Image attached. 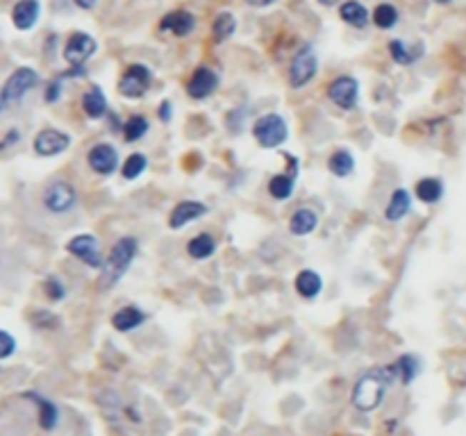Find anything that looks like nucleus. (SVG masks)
Listing matches in <instances>:
<instances>
[{
	"mask_svg": "<svg viewBox=\"0 0 466 436\" xmlns=\"http://www.w3.org/2000/svg\"><path fill=\"white\" fill-rule=\"evenodd\" d=\"M394 382H398L394 366H383V368H371L355 382L350 400L355 409L360 411H373L380 407V402L385 400L387 389Z\"/></svg>",
	"mask_w": 466,
	"mask_h": 436,
	"instance_id": "obj_1",
	"label": "nucleus"
},
{
	"mask_svg": "<svg viewBox=\"0 0 466 436\" xmlns=\"http://www.w3.org/2000/svg\"><path fill=\"white\" fill-rule=\"evenodd\" d=\"M139 253V241L134 236H121L112 245L101 273V286H114L121 278L126 275L128 268L132 266L134 257Z\"/></svg>",
	"mask_w": 466,
	"mask_h": 436,
	"instance_id": "obj_2",
	"label": "nucleus"
},
{
	"mask_svg": "<svg viewBox=\"0 0 466 436\" xmlns=\"http://www.w3.org/2000/svg\"><path fill=\"white\" fill-rule=\"evenodd\" d=\"M253 136L262 148H266V151L280 148L289 139L287 121L282 118L280 114H275V111H271V114H264V116H260L253 123Z\"/></svg>",
	"mask_w": 466,
	"mask_h": 436,
	"instance_id": "obj_3",
	"label": "nucleus"
},
{
	"mask_svg": "<svg viewBox=\"0 0 466 436\" xmlns=\"http://www.w3.org/2000/svg\"><path fill=\"white\" fill-rule=\"evenodd\" d=\"M41 203L44 207L51 211V214H69V211L76 209L78 205V191L76 186L66 180H53L46 184L44 196H41Z\"/></svg>",
	"mask_w": 466,
	"mask_h": 436,
	"instance_id": "obj_4",
	"label": "nucleus"
},
{
	"mask_svg": "<svg viewBox=\"0 0 466 436\" xmlns=\"http://www.w3.org/2000/svg\"><path fill=\"white\" fill-rule=\"evenodd\" d=\"M318 73V57L312 46H303L300 51L293 55L289 64V86L291 89H303L310 84Z\"/></svg>",
	"mask_w": 466,
	"mask_h": 436,
	"instance_id": "obj_5",
	"label": "nucleus"
},
{
	"mask_svg": "<svg viewBox=\"0 0 466 436\" xmlns=\"http://www.w3.org/2000/svg\"><path fill=\"white\" fill-rule=\"evenodd\" d=\"M153 84V71L146 64H130L118 80V93L130 101H137Z\"/></svg>",
	"mask_w": 466,
	"mask_h": 436,
	"instance_id": "obj_6",
	"label": "nucleus"
},
{
	"mask_svg": "<svg viewBox=\"0 0 466 436\" xmlns=\"http://www.w3.org/2000/svg\"><path fill=\"white\" fill-rule=\"evenodd\" d=\"M36 84H39V73H36L34 69H30V66H21L7 78L0 96H3V101L7 105L9 103H19V101H23V96L34 89Z\"/></svg>",
	"mask_w": 466,
	"mask_h": 436,
	"instance_id": "obj_7",
	"label": "nucleus"
},
{
	"mask_svg": "<svg viewBox=\"0 0 466 436\" xmlns=\"http://www.w3.org/2000/svg\"><path fill=\"white\" fill-rule=\"evenodd\" d=\"M328 98L339 109L350 111L358 107L360 101V82L353 76H339L328 84Z\"/></svg>",
	"mask_w": 466,
	"mask_h": 436,
	"instance_id": "obj_8",
	"label": "nucleus"
},
{
	"mask_svg": "<svg viewBox=\"0 0 466 436\" xmlns=\"http://www.w3.org/2000/svg\"><path fill=\"white\" fill-rule=\"evenodd\" d=\"M66 250L76 259H80L82 264H87L89 268H103L105 264L101 245H98V239L93 234H76L66 243Z\"/></svg>",
	"mask_w": 466,
	"mask_h": 436,
	"instance_id": "obj_9",
	"label": "nucleus"
},
{
	"mask_svg": "<svg viewBox=\"0 0 466 436\" xmlns=\"http://www.w3.org/2000/svg\"><path fill=\"white\" fill-rule=\"evenodd\" d=\"M98 44L87 32H73L64 46V59L71 66H84L96 55Z\"/></svg>",
	"mask_w": 466,
	"mask_h": 436,
	"instance_id": "obj_10",
	"label": "nucleus"
},
{
	"mask_svg": "<svg viewBox=\"0 0 466 436\" xmlns=\"http://www.w3.org/2000/svg\"><path fill=\"white\" fill-rule=\"evenodd\" d=\"M87 164L93 173H98V176H103V178L114 176L121 164L118 151L112 143H96L87 153Z\"/></svg>",
	"mask_w": 466,
	"mask_h": 436,
	"instance_id": "obj_11",
	"label": "nucleus"
},
{
	"mask_svg": "<svg viewBox=\"0 0 466 436\" xmlns=\"http://www.w3.org/2000/svg\"><path fill=\"white\" fill-rule=\"evenodd\" d=\"M34 153L39 157H57L71 146V136L57 128H44L34 136Z\"/></svg>",
	"mask_w": 466,
	"mask_h": 436,
	"instance_id": "obj_12",
	"label": "nucleus"
},
{
	"mask_svg": "<svg viewBox=\"0 0 466 436\" xmlns=\"http://www.w3.org/2000/svg\"><path fill=\"white\" fill-rule=\"evenodd\" d=\"M218 86V76L207 66H198L191 78L187 80V93L193 101H205V98H210Z\"/></svg>",
	"mask_w": 466,
	"mask_h": 436,
	"instance_id": "obj_13",
	"label": "nucleus"
},
{
	"mask_svg": "<svg viewBox=\"0 0 466 436\" xmlns=\"http://www.w3.org/2000/svg\"><path fill=\"white\" fill-rule=\"evenodd\" d=\"M207 214V205L198 203V201H182L173 207L168 216V228L171 230H182L187 228L189 223L198 220Z\"/></svg>",
	"mask_w": 466,
	"mask_h": 436,
	"instance_id": "obj_14",
	"label": "nucleus"
},
{
	"mask_svg": "<svg viewBox=\"0 0 466 436\" xmlns=\"http://www.w3.org/2000/svg\"><path fill=\"white\" fill-rule=\"evenodd\" d=\"M196 28V19L191 11L187 9H176V11H168V14L159 21V30L162 32H171L173 36H187L191 34Z\"/></svg>",
	"mask_w": 466,
	"mask_h": 436,
	"instance_id": "obj_15",
	"label": "nucleus"
},
{
	"mask_svg": "<svg viewBox=\"0 0 466 436\" xmlns=\"http://www.w3.org/2000/svg\"><path fill=\"white\" fill-rule=\"evenodd\" d=\"M39 11H41L39 0H19L14 9H11V23H14L16 30L28 32L39 21Z\"/></svg>",
	"mask_w": 466,
	"mask_h": 436,
	"instance_id": "obj_16",
	"label": "nucleus"
},
{
	"mask_svg": "<svg viewBox=\"0 0 466 436\" xmlns=\"http://www.w3.org/2000/svg\"><path fill=\"white\" fill-rule=\"evenodd\" d=\"M146 323V314L137 305H126L112 314V328L116 332H132Z\"/></svg>",
	"mask_w": 466,
	"mask_h": 436,
	"instance_id": "obj_17",
	"label": "nucleus"
},
{
	"mask_svg": "<svg viewBox=\"0 0 466 436\" xmlns=\"http://www.w3.org/2000/svg\"><path fill=\"white\" fill-rule=\"evenodd\" d=\"M23 397H28L30 402H34L36 407H39V425L41 430L46 432H51L57 427V422H59V409L53 400H48V397L39 395V393H23Z\"/></svg>",
	"mask_w": 466,
	"mask_h": 436,
	"instance_id": "obj_18",
	"label": "nucleus"
},
{
	"mask_svg": "<svg viewBox=\"0 0 466 436\" xmlns=\"http://www.w3.org/2000/svg\"><path fill=\"white\" fill-rule=\"evenodd\" d=\"M293 289H296V293L305 298V300H314L323 289V278L312 268H303L296 275V280H293Z\"/></svg>",
	"mask_w": 466,
	"mask_h": 436,
	"instance_id": "obj_19",
	"label": "nucleus"
},
{
	"mask_svg": "<svg viewBox=\"0 0 466 436\" xmlns=\"http://www.w3.org/2000/svg\"><path fill=\"white\" fill-rule=\"evenodd\" d=\"M82 111H84V116H89L91 121H98L107 114V98L98 84H91L89 89L82 93Z\"/></svg>",
	"mask_w": 466,
	"mask_h": 436,
	"instance_id": "obj_20",
	"label": "nucleus"
},
{
	"mask_svg": "<svg viewBox=\"0 0 466 436\" xmlns=\"http://www.w3.org/2000/svg\"><path fill=\"white\" fill-rule=\"evenodd\" d=\"M318 228V214L310 207H300L289 218V232L293 236H308Z\"/></svg>",
	"mask_w": 466,
	"mask_h": 436,
	"instance_id": "obj_21",
	"label": "nucleus"
},
{
	"mask_svg": "<svg viewBox=\"0 0 466 436\" xmlns=\"http://www.w3.org/2000/svg\"><path fill=\"white\" fill-rule=\"evenodd\" d=\"M421 53H423V48L416 46V44H407V41H402V39H391L389 41V55L400 66L414 64L416 59H421Z\"/></svg>",
	"mask_w": 466,
	"mask_h": 436,
	"instance_id": "obj_22",
	"label": "nucleus"
},
{
	"mask_svg": "<svg viewBox=\"0 0 466 436\" xmlns=\"http://www.w3.org/2000/svg\"><path fill=\"white\" fill-rule=\"evenodd\" d=\"M410 209H412V196H410V191L396 189L394 193H391L389 203H387L385 218L389 223H398L400 218H405V216L410 214Z\"/></svg>",
	"mask_w": 466,
	"mask_h": 436,
	"instance_id": "obj_23",
	"label": "nucleus"
},
{
	"mask_svg": "<svg viewBox=\"0 0 466 436\" xmlns=\"http://www.w3.org/2000/svg\"><path fill=\"white\" fill-rule=\"evenodd\" d=\"M296 189V171L291 173H278L271 180H268V193H271L273 201H289Z\"/></svg>",
	"mask_w": 466,
	"mask_h": 436,
	"instance_id": "obj_24",
	"label": "nucleus"
},
{
	"mask_svg": "<svg viewBox=\"0 0 466 436\" xmlns=\"http://www.w3.org/2000/svg\"><path fill=\"white\" fill-rule=\"evenodd\" d=\"M339 16L343 23H348L353 28H366L369 26V9H366L360 0H346L341 7H339Z\"/></svg>",
	"mask_w": 466,
	"mask_h": 436,
	"instance_id": "obj_25",
	"label": "nucleus"
},
{
	"mask_svg": "<svg viewBox=\"0 0 466 436\" xmlns=\"http://www.w3.org/2000/svg\"><path fill=\"white\" fill-rule=\"evenodd\" d=\"M328 171L333 173L335 178H348L355 171V157L346 148H337V151L328 157Z\"/></svg>",
	"mask_w": 466,
	"mask_h": 436,
	"instance_id": "obj_26",
	"label": "nucleus"
},
{
	"mask_svg": "<svg viewBox=\"0 0 466 436\" xmlns=\"http://www.w3.org/2000/svg\"><path fill=\"white\" fill-rule=\"evenodd\" d=\"M414 193L423 205H435L441 201V196H444V182L439 178H423L416 182Z\"/></svg>",
	"mask_w": 466,
	"mask_h": 436,
	"instance_id": "obj_27",
	"label": "nucleus"
},
{
	"mask_svg": "<svg viewBox=\"0 0 466 436\" xmlns=\"http://www.w3.org/2000/svg\"><path fill=\"white\" fill-rule=\"evenodd\" d=\"M216 250V239L210 234V232H201V234H196L193 239L187 243V253L191 259H210Z\"/></svg>",
	"mask_w": 466,
	"mask_h": 436,
	"instance_id": "obj_28",
	"label": "nucleus"
},
{
	"mask_svg": "<svg viewBox=\"0 0 466 436\" xmlns=\"http://www.w3.org/2000/svg\"><path fill=\"white\" fill-rule=\"evenodd\" d=\"M237 30V19L235 14H230V11H221V14H216L214 23H212V39L216 44H223L228 41L232 34H235Z\"/></svg>",
	"mask_w": 466,
	"mask_h": 436,
	"instance_id": "obj_29",
	"label": "nucleus"
},
{
	"mask_svg": "<svg viewBox=\"0 0 466 436\" xmlns=\"http://www.w3.org/2000/svg\"><path fill=\"white\" fill-rule=\"evenodd\" d=\"M391 366H394V370H396L398 382H402V384H410L421 372V364L414 355H402Z\"/></svg>",
	"mask_w": 466,
	"mask_h": 436,
	"instance_id": "obj_30",
	"label": "nucleus"
},
{
	"mask_svg": "<svg viewBox=\"0 0 466 436\" xmlns=\"http://www.w3.org/2000/svg\"><path fill=\"white\" fill-rule=\"evenodd\" d=\"M148 130H151L148 118L141 116V114H132V116L123 123V139H126L128 143H134V141L143 139V136L148 134Z\"/></svg>",
	"mask_w": 466,
	"mask_h": 436,
	"instance_id": "obj_31",
	"label": "nucleus"
},
{
	"mask_svg": "<svg viewBox=\"0 0 466 436\" xmlns=\"http://www.w3.org/2000/svg\"><path fill=\"white\" fill-rule=\"evenodd\" d=\"M146 168H148V157L143 153H132L130 157H126V164L121 166V176H123L126 182H134L143 176Z\"/></svg>",
	"mask_w": 466,
	"mask_h": 436,
	"instance_id": "obj_32",
	"label": "nucleus"
},
{
	"mask_svg": "<svg viewBox=\"0 0 466 436\" xmlns=\"http://www.w3.org/2000/svg\"><path fill=\"white\" fill-rule=\"evenodd\" d=\"M373 23L380 30H391L398 23V9L389 3H383L373 9Z\"/></svg>",
	"mask_w": 466,
	"mask_h": 436,
	"instance_id": "obj_33",
	"label": "nucleus"
},
{
	"mask_svg": "<svg viewBox=\"0 0 466 436\" xmlns=\"http://www.w3.org/2000/svg\"><path fill=\"white\" fill-rule=\"evenodd\" d=\"M44 291L53 303H59V300H64V298H66V286L57 275H48L44 280Z\"/></svg>",
	"mask_w": 466,
	"mask_h": 436,
	"instance_id": "obj_34",
	"label": "nucleus"
},
{
	"mask_svg": "<svg viewBox=\"0 0 466 436\" xmlns=\"http://www.w3.org/2000/svg\"><path fill=\"white\" fill-rule=\"evenodd\" d=\"M16 353V339L9 332L0 330V359H9Z\"/></svg>",
	"mask_w": 466,
	"mask_h": 436,
	"instance_id": "obj_35",
	"label": "nucleus"
},
{
	"mask_svg": "<svg viewBox=\"0 0 466 436\" xmlns=\"http://www.w3.org/2000/svg\"><path fill=\"white\" fill-rule=\"evenodd\" d=\"M62 80H64V78H57V80H53L51 84H48V89H46V103H57V101H59V96H62Z\"/></svg>",
	"mask_w": 466,
	"mask_h": 436,
	"instance_id": "obj_36",
	"label": "nucleus"
},
{
	"mask_svg": "<svg viewBox=\"0 0 466 436\" xmlns=\"http://www.w3.org/2000/svg\"><path fill=\"white\" fill-rule=\"evenodd\" d=\"M21 139V134H19V130H9V134L5 136L3 141H0V151H5V148H9L11 143H16Z\"/></svg>",
	"mask_w": 466,
	"mask_h": 436,
	"instance_id": "obj_37",
	"label": "nucleus"
},
{
	"mask_svg": "<svg viewBox=\"0 0 466 436\" xmlns=\"http://www.w3.org/2000/svg\"><path fill=\"white\" fill-rule=\"evenodd\" d=\"M159 118H162L164 123L171 121V103L168 101H164L162 105H159Z\"/></svg>",
	"mask_w": 466,
	"mask_h": 436,
	"instance_id": "obj_38",
	"label": "nucleus"
},
{
	"mask_svg": "<svg viewBox=\"0 0 466 436\" xmlns=\"http://www.w3.org/2000/svg\"><path fill=\"white\" fill-rule=\"evenodd\" d=\"M243 3L250 5V7H271L278 3V0H243Z\"/></svg>",
	"mask_w": 466,
	"mask_h": 436,
	"instance_id": "obj_39",
	"label": "nucleus"
},
{
	"mask_svg": "<svg viewBox=\"0 0 466 436\" xmlns=\"http://www.w3.org/2000/svg\"><path fill=\"white\" fill-rule=\"evenodd\" d=\"M73 3H76L80 9H93L98 0H73Z\"/></svg>",
	"mask_w": 466,
	"mask_h": 436,
	"instance_id": "obj_40",
	"label": "nucleus"
},
{
	"mask_svg": "<svg viewBox=\"0 0 466 436\" xmlns=\"http://www.w3.org/2000/svg\"><path fill=\"white\" fill-rule=\"evenodd\" d=\"M318 3L325 5V7H333V5H337V3H339V0H318Z\"/></svg>",
	"mask_w": 466,
	"mask_h": 436,
	"instance_id": "obj_41",
	"label": "nucleus"
},
{
	"mask_svg": "<svg viewBox=\"0 0 466 436\" xmlns=\"http://www.w3.org/2000/svg\"><path fill=\"white\" fill-rule=\"evenodd\" d=\"M435 3H439V5H448V3H452V0H435Z\"/></svg>",
	"mask_w": 466,
	"mask_h": 436,
	"instance_id": "obj_42",
	"label": "nucleus"
},
{
	"mask_svg": "<svg viewBox=\"0 0 466 436\" xmlns=\"http://www.w3.org/2000/svg\"><path fill=\"white\" fill-rule=\"evenodd\" d=\"M3 107H5V101H3V96H0V114H3Z\"/></svg>",
	"mask_w": 466,
	"mask_h": 436,
	"instance_id": "obj_43",
	"label": "nucleus"
}]
</instances>
